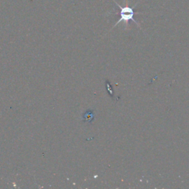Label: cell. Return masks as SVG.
<instances>
[{"label":"cell","mask_w":189,"mask_h":189,"mask_svg":"<svg viewBox=\"0 0 189 189\" xmlns=\"http://www.w3.org/2000/svg\"><path fill=\"white\" fill-rule=\"evenodd\" d=\"M113 1L115 2V5H116L118 7H119V8H120L119 14H120V19L118 20L116 23H115V24L114 25L113 28H114L115 27H116L117 25L119 24V23L122 22V21L125 23L126 28H127L128 25H129V21L130 20H132V21H134V23H136V24H137V26L139 27V28H141L139 23L137 22V21L134 19V14H135V13H134V8H135L137 5H138V2H137V3H136L133 7H129V6H128V5H127V4L129 3L127 0H125V2H126V5L124 7H122L121 5H120L118 3V2H117L115 0H113Z\"/></svg>","instance_id":"6da1fadb"}]
</instances>
